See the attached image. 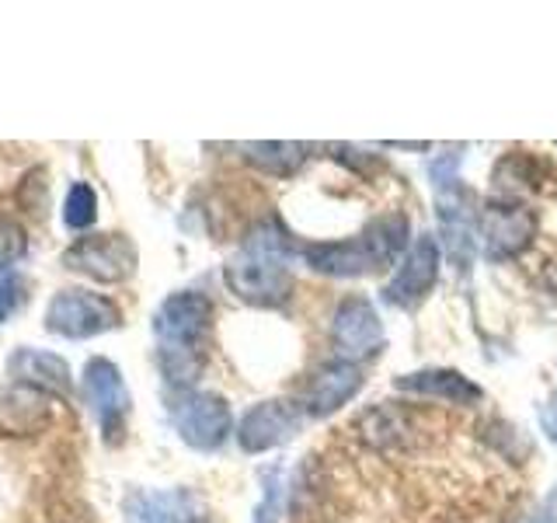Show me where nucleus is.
<instances>
[{
	"instance_id": "22",
	"label": "nucleus",
	"mask_w": 557,
	"mask_h": 523,
	"mask_svg": "<svg viewBox=\"0 0 557 523\" xmlns=\"http://www.w3.org/2000/svg\"><path fill=\"white\" fill-rule=\"evenodd\" d=\"M25 296H28V287H25L22 276H17V272L0 276V325H4L11 314L25 304Z\"/></svg>"
},
{
	"instance_id": "5",
	"label": "nucleus",
	"mask_w": 557,
	"mask_h": 523,
	"mask_svg": "<svg viewBox=\"0 0 557 523\" xmlns=\"http://www.w3.org/2000/svg\"><path fill=\"white\" fill-rule=\"evenodd\" d=\"M119 307L91 290H60L46 307V331L60 339H95L119 328Z\"/></svg>"
},
{
	"instance_id": "12",
	"label": "nucleus",
	"mask_w": 557,
	"mask_h": 523,
	"mask_svg": "<svg viewBox=\"0 0 557 523\" xmlns=\"http://www.w3.org/2000/svg\"><path fill=\"white\" fill-rule=\"evenodd\" d=\"M435 276H440V244L429 234L414 238L394 279L383 287V296H387V304L394 307H414L435 287Z\"/></svg>"
},
{
	"instance_id": "13",
	"label": "nucleus",
	"mask_w": 557,
	"mask_h": 523,
	"mask_svg": "<svg viewBox=\"0 0 557 523\" xmlns=\"http://www.w3.org/2000/svg\"><path fill=\"white\" fill-rule=\"evenodd\" d=\"M300 415L304 412L296 409L293 401H283V398L261 401V405H255L240 418L237 440L248 453H265L278 443H286L289 436L300 429Z\"/></svg>"
},
{
	"instance_id": "25",
	"label": "nucleus",
	"mask_w": 557,
	"mask_h": 523,
	"mask_svg": "<svg viewBox=\"0 0 557 523\" xmlns=\"http://www.w3.org/2000/svg\"><path fill=\"white\" fill-rule=\"evenodd\" d=\"M540 523H550V516H547V520H540Z\"/></svg>"
},
{
	"instance_id": "15",
	"label": "nucleus",
	"mask_w": 557,
	"mask_h": 523,
	"mask_svg": "<svg viewBox=\"0 0 557 523\" xmlns=\"http://www.w3.org/2000/svg\"><path fill=\"white\" fill-rule=\"evenodd\" d=\"M8 374L32 391H46V394H66L70 391V366L63 356L46 353V349L22 345L14 349L8 360Z\"/></svg>"
},
{
	"instance_id": "16",
	"label": "nucleus",
	"mask_w": 557,
	"mask_h": 523,
	"mask_svg": "<svg viewBox=\"0 0 557 523\" xmlns=\"http://www.w3.org/2000/svg\"><path fill=\"white\" fill-rule=\"evenodd\" d=\"M397 391L408 394H429V398H443L449 405H478L484 398V391L478 384H470L463 374L457 370H418V374H405L394 380Z\"/></svg>"
},
{
	"instance_id": "17",
	"label": "nucleus",
	"mask_w": 557,
	"mask_h": 523,
	"mask_svg": "<svg viewBox=\"0 0 557 523\" xmlns=\"http://www.w3.org/2000/svg\"><path fill=\"white\" fill-rule=\"evenodd\" d=\"M39 423H46V401L39 398V391L32 388H17L0 394V429L11 436L32 433Z\"/></svg>"
},
{
	"instance_id": "4",
	"label": "nucleus",
	"mask_w": 557,
	"mask_h": 523,
	"mask_svg": "<svg viewBox=\"0 0 557 523\" xmlns=\"http://www.w3.org/2000/svg\"><path fill=\"white\" fill-rule=\"evenodd\" d=\"M168 415L182 440L191 450H202V453L220 450L234 426L226 398H220L213 391H196V388L174 391L168 401Z\"/></svg>"
},
{
	"instance_id": "14",
	"label": "nucleus",
	"mask_w": 557,
	"mask_h": 523,
	"mask_svg": "<svg viewBox=\"0 0 557 523\" xmlns=\"http://www.w3.org/2000/svg\"><path fill=\"white\" fill-rule=\"evenodd\" d=\"M362 388V374L356 363H345V360H331L321 363L313 370L310 384H307V394H304V415L310 418H324L331 412H338L345 401H352Z\"/></svg>"
},
{
	"instance_id": "9",
	"label": "nucleus",
	"mask_w": 557,
	"mask_h": 523,
	"mask_svg": "<svg viewBox=\"0 0 557 523\" xmlns=\"http://www.w3.org/2000/svg\"><path fill=\"white\" fill-rule=\"evenodd\" d=\"M122 516L126 523H213L191 488H129Z\"/></svg>"
},
{
	"instance_id": "21",
	"label": "nucleus",
	"mask_w": 557,
	"mask_h": 523,
	"mask_svg": "<svg viewBox=\"0 0 557 523\" xmlns=\"http://www.w3.org/2000/svg\"><path fill=\"white\" fill-rule=\"evenodd\" d=\"M28 252V238L11 217H0V276L11 272V266Z\"/></svg>"
},
{
	"instance_id": "24",
	"label": "nucleus",
	"mask_w": 557,
	"mask_h": 523,
	"mask_svg": "<svg viewBox=\"0 0 557 523\" xmlns=\"http://www.w3.org/2000/svg\"><path fill=\"white\" fill-rule=\"evenodd\" d=\"M550 513H557V488H554V496H550Z\"/></svg>"
},
{
	"instance_id": "2",
	"label": "nucleus",
	"mask_w": 557,
	"mask_h": 523,
	"mask_svg": "<svg viewBox=\"0 0 557 523\" xmlns=\"http://www.w3.org/2000/svg\"><path fill=\"white\" fill-rule=\"evenodd\" d=\"M213 304L196 290H178L161 301L153 314L157 353H161L164 377L174 384V391L191 388V377L199 370V345L209 331Z\"/></svg>"
},
{
	"instance_id": "23",
	"label": "nucleus",
	"mask_w": 557,
	"mask_h": 523,
	"mask_svg": "<svg viewBox=\"0 0 557 523\" xmlns=\"http://www.w3.org/2000/svg\"><path fill=\"white\" fill-rule=\"evenodd\" d=\"M540 426H544V433L550 436V440L557 443V398L547 401L544 412H540Z\"/></svg>"
},
{
	"instance_id": "8",
	"label": "nucleus",
	"mask_w": 557,
	"mask_h": 523,
	"mask_svg": "<svg viewBox=\"0 0 557 523\" xmlns=\"http://www.w3.org/2000/svg\"><path fill=\"white\" fill-rule=\"evenodd\" d=\"M533 234H536L533 209L516 206L509 199H492L481 206L478 244L492 262H505V258H516L519 252H527Z\"/></svg>"
},
{
	"instance_id": "19",
	"label": "nucleus",
	"mask_w": 557,
	"mask_h": 523,
	"mask_svg": "<svg viewBox=\"0 0 557 523\" xmlns=\"http://www.w3.org/2000/svg\"><path fill=\"white\" fill-rule=\"evenodd\" d=\"M95 217H98V196H95V188L87 185V182L70 185L66 203H63V223L70 227V231H87V227L95 223Z\"/></svg>"
},
{
	"instance_id": "10",
	"label": "nucleus",
	"mask_w": 557,
	"mask_h": 523,
	"mask_svg": "<svg viewBox=\"0 0 557 523\" xmlns=\"http://www.w3.org/2000/svg\"><path fill=\"white\" fill-rule=\"evenodd\" d=\"M331 342L338 349V360L362 363L383 349V321L376 307L366 296H348L338 304L335 321H331Z\"/></svg>"
},
{
	"instance_id": "6",
	"label": "nucleus",
	"mask_w": 557,
	"mask_h": 523,
	"mask_svg": "<svg viewBox=\"0 0 557 523\" xmlns=\"http://www.w3.org/2000/svg\"><path fill=\"white\" fill-rule=\"evenodd\" d=\"M81 398L98 418L104 440L115 443L122 436V423H126V415H129V388H126V380H122L119 366L104 356L87 360L81 374Z\"/></svg>"
},
{
	"instance_id": "7",
	"label": "nucleus",
	"mask_w": 557,
	"mask_h": 523,
	"mask_svg": "<svg viewBox=\"0 0 557 523\" xmlns=\"http://www.w3.org/2000/svg\"><path fill=\"white\" fill-rule=\"evenodd\" d=\"M63 266L98 283H126L136 272V248L126 234H87L63 252Z\"/></svg>"
},
{
	"instance_id": "20",
	"label": "nucleus",
	"mask_w": 557,
	"mask_h": 523,
	"mask_svg": "<svg viewBox=\"0 0 557 523\" xmlns=\"http://www.w3.org/2000/svg\"><path fill=\"white\" fill-rule=\"evenodd\" d=\"M261 485H265V496H261V506L255 510V523H278V513H283L286 471L283 467H269L265 475H261Z\"/></svg>"
},
{
	"instance_id": "18",
	"label": "nucleus",
	"mask_w": 557,
	"mask_h": 523,
	"mask_svg": "<svg viewBox=\"0 0 557 523\" xmlns=\"http://www.w3.org/2000/svg\"><path fill=\"white\" fill-rule=\"evenodd\" d=\"M237 150L244 161L269 174H296L310 157L307 144H237Z\"/></svg>"
},
{
	"instance_id": "11",
	"label": "nucleus",
	"mask_w": 557,
	"mask_h": 523,
	"mask_svg": "<svg viewBox=\"0 0 557 523\" xmlns=\"http://www.w3.org/2000/svg\"><path fill=\"white\" fill-rule=\"evenodd\" d=\"M435 192H440V227H443L449 258L467 272L474 255L481 252V244H478V214L481 209L460 182H449Z\"/></svg>"
},
{
	"instance_id": "3",
	"label": "nucleus",
	"mask_w": 557,
	"mask_h": 523,
	"mask_svg": "<svg viewBox=\"0 0 557 523\" xmlns=\"http://www.w3.org/2000/svg\"><path fill=\"white\" fill-rule=\"evenodd\" d=\"M405 244H408V217L387 214V217H376L359 238L307 244L300 255L307 258V266L313 272L348 279V276L383 269L387 262L397 258V252L405 248Z\"/></svg>"
},
{
	"instance_id": "1",
	"label": "nucleus",
	"mask_w": 557,
	"mask_h": 523,
	"mask_svg": "<svg viewBox=\"0 0 557 523\" xmlns=\"http://www.w3.org/2000/svg\"><path fill=\"white\" fill-rule=\"evenodd\" d=\"M296 244L278 220H261L255 231L244 238L237 255L226 262V287H231L244 304L255 307H278L289 296V258Z\"/></svg>"
}]
</instances>
